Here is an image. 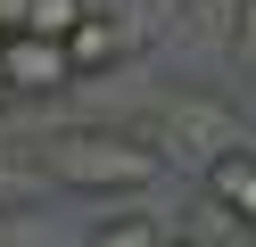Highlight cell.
I'll return each mask as SVG.
<instances>
[{
	"label": "cell",
	"instance_id": "obj_1",
	"mask_svg": "<svg viewBox=\"0 0 256 247\" xmlns=\"http://www.w3.org/2000/svg\"><path fill=\"white\" fill-rule=\"evenodd\" d=\"M42 165H50L58 181H83V190H140V181H157L166 157L116 140V132H58V140L42 148Z\"/></svg>",
	"mask_w": 256,
	"mask_h": 247
},
{
	"label": "cell",
	"instance_id": "obj_2",
	"mask_svg": "<svg viewBox=\"0 0 256 247\" xmlns=\"http://www.w3.org/2000/svg\"><path fill=\"white\" fill-rule=\"evenodd\" d=\"M240 140V124L215 107V99H166V115H157V157L166 165H190V173H215Z\"/></svg>",
	"mask_w": 256,
	"mask_h": 247
},
{
	"label": "cell",
	"instance_id": "obj_3",
	"mask_svg": "<svg viewBox=\"0 0 256 247\" xmlns=\"http://www.w3.org/2000/svg\"><path fill=\"white\" fill-rule=\"evenodd\" d=\"M0 82H8L17 99L66 91L74 82V49L66 41H42V33H17V41H0Z\"/></svg>",
	"mask_w": 256,
	"mask_h": 247
},
{
	"label": "cell",
	"instance_id": "obj_4",
	"mask_svg": "<svg viewBox=\"0 0 256 247\" xmlns=\"http://www.w3.org/2000/svg\"><path fill=\"white\" fill-rule=\"evenodd\" d=\"M206 198L223 206V223H240V231H256V148H232V157L206 173Z\"/></svg>",
	"mask_w": 256,
	"mask_h": 247
},
{
	"label": "cell",
	"instance_id": "obj_5",
	"mask_svg": "<svg viewBox=\"0 0 256 247\" xmlns=\"http://www.w3.org/2000/svg\"><path fill=\"white\" fill-rule=\"evenodd\" d=\"M66 49H74V74H100V66H116V58H124V49H132V33H124V25H116V16H91V25H83V33H74V41H66Z\"/></svg>",
	"mask_w": 256,
	"mask_h": 247
},
{
	"label": "cell",
	"instance_id": "obj_6",
	"mask_svg": "<svg viewBox=\"0 0 256 247\" xmlns=\"http://www.w3.org/2000/svg\"><path fill=\"white\" fill-rule=\"evenodd\" d=\"M91 0H34V16H25V33H42V41H74V33L91 25Z\"/></svg>",
	"mask_w": 256,
	"mask_h": 247
},
{
	"label": "cell",
	"instance_id": "obj_7",
	"mask_svg": "<svg viewBox=\"0 0 256 247\" xmlns=\"http://www.w3.org/2000/svg\"><path fill=\"white\" fill-rule=\"evenodd\" d=\"M83 247H166V239H157L149 214H108V223H91V239H83Z\"/></svg>",
	"mask_w": 256,
	"mask_h": 247
},
{
	"label": "cell",
	"instance_id": "obj_8",
	"mask_svg": "<svg viewBox=\"0 0 256 247\" xmlns=\"http://www.w3.org/2000/svg\"><path fill=\"white\" fill-rule=\"evenodd\" d=\"M25 16H34V0H0V41H17Z\"/></svg>",
	"mask_w": 256,
	"mask_h": 247
},
{
	"label": "cell",
	"instance_id": "obj_9",
	"mask_svg": "<svg viewBox=\"0 0 256 247\" xmlns=\"http://www.w3.org/2000/svg\"><path fill=\"white\" fill-rule=\"evenodd\" d=\"M0 107H17V91H8V82H0Z\"/></svg>",
	"mask_w": 256,
	"mask_h": 247
},
{
	"label": "cell",
	"instance_id": "obj_10",
	"mask_svg": "<svg viewBox=\"0 0 256 247\" xmlns=\"http://www.w3.org/2000/svg\"><path fill=\"white\" fill-rule=\"evenodd\" d=\"M166 247H198V239H166Z\"/></svg>",
	"mask_w": 256,
	"mask_h": 247
}]
</instances>
